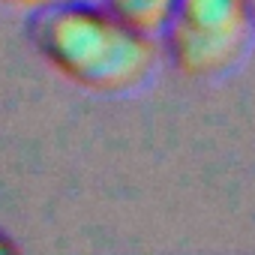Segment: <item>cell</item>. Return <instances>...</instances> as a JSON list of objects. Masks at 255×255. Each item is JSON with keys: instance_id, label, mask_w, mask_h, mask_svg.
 <instances>
[{"instance_id": "obj_1", "label": "cell", "mask_w": 255, "mask_h": 255, "mask_svg": "<svg viewBox=\"0 0 255 255\" xmlns=\"http://www.w3.org/2000/svg\"><path fill=\"white\" fill-rule=\"evenodd\" d=\"M27 36L60 75L99 93L138 87L156 63L153 36L126 24L99 0L33 9Z\"/></svg>"}, {"instance_id": "obj_2", "label": "cell", "mask_w": 255, "mask_h": 255, "mask_svg": "<svg viewBox=\"0 0 255 255\" xmlns=\"http://www.w3.org/2000/svg\"><path fill=\"white\" fill-rule=\"evenodd\" d=\"M249 24L246 0H174L162 30L180 72L213 75L243 51Z\"/></svg>"}, {"instance_id": "obj_3", "label": "cell", "mask_w": 255, "mask_h": 255, "mask_svg": "<svg viewBox=\"0 0 255 255\" xmlns=\"http://www.w3.org/2000/svg\"><path fill=\"white\" fill-rule=\"evenodd\" d=\"M102 3L135 30L156 36L171 15L174 0H102Z\"/></svg>"}, {"instance_id": "obj_4", "label": "cell", "mask_w": 255, "mask_h": 255, "mask_svg": "<svg viewBox=\"0 0 255 255\" xmlns=\"http://www.w3.org/2000/svg\"><path fill=\"white\" fill-rule=\"evenodd\" d=\"M6 3H15L24 9H45V6H63V3H87V0H6Z\"/></svg>"}, {"instance_id": "obj_5", "label": "cell", "mask_w": 255, "mask_h": 255, "mask_svg": "<svg viewBox=\"0 0 255 255\" xmlns=\"http://www.w3.org/2000/svg\"><path fill=\"white\" fill-rule=\"evenodd\" d=\"M15 249H18V246L12 243V237H6L3 231H0V252H15Z\"/></svg>"}, {"instance_id": "obj_6", "label": "cell", "mask_w": 255, "mask_h": 255, "mask_svg": "<svg viewBox=\"0 0 255 255\" xmlns=\"http://www.w3.org/2000/svg\"><path fill=\"white\" fill-rule=\"evenodd\" d=\"M246 6H249V18L255 21V0H246Z\"/></svg>"}]
</instances>
